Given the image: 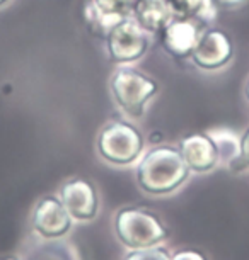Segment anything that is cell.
<instances>
[{"label":"cell","mask_w":249,"mask_h":260,"mask_svg":"<svg viewBox=\"0 0 249 260\" xmlns=\"http://www.w3.org/2000/svg\"><path fill=\"white\" fill-rule=\"evenodd\" d=\"M92 7L106 16H113L118 19H125L131 16L133 7L139 0H86Z\"/></svg>","instance_id":"14"},{"label":"cell","mask_w":249,"mask_h":260,"mask_svg":"<svg viewBox=\"0 0 249 260\" xmlns=\"http://www.w3.org/2000/svg\"><path fill=\"white\" fill-rule=\"evenodd\" d=\"M179 153L193 174H207L220 164L215 143L207 133H195L179 141Z\"/></svg>","instance_id":"9"},{"label":"cell","mask_w":249,"mask_h":260,"mask_svg":"<svg viewBox=\"0 0 249 260\" xmlns=\"http://www.w3.org/2000/svg\"><path fill=\"white\" fill-rule=\"evenodd\" d=\"M106 39V51L109 60L120 65L133 63L149 50V32L128 16L111 29Z\"/></svg>","instance_id":"5"},{"label":"cell","mask_w":249,"mask_h":260,"mask_svg":"<svg viewBox=\"0 0 249 260\" xmlns=\"http://www.w3.org/2000/svg\"><path fill=\"white\" fill-rule=\"evenodd\" d=\"M171 4H173L178 17L195 19L203 26L217 19L218 9L215 7L213 0H171Z\"/></svg>","instance_id":"12"},{"label":"cell","mask_w":249,"mask_h":260,"mask_svg":"<svg viewBox=\"0 0 249 260\" xmlns=\"http://www.w3.org/2000/svg\"><path fill=\"white\" fill-rule=\"evenodd\" d=\"M31 230L43 240H58L70 232L74 219L58 196H43L31 211Z\"/></svg>","instance_id":"6"},{"label":"cell","mask_w":249,"mask_h":260,"mask_svg":"<svg viewBox=\"0 0 249 260\" xmlns=\"http://www.w3.org/2000/svg\"><path fill=\"white\" fill-rule=\"evenodd\" d=\"M144 136L126 121H111L97 135V153L116 167L135 164L144 151Z\"/></svg>","instance_id":"3"},{"label":"cell","mask_w":249,"mask_h":260,"mask_svg":"<svg viewBox=\"0 0 249 260\" xmlns=\"http://www.w3.org/2000/svg\"><path fill=\"white\" fill-rule=\"evenodd\" d=\"M121 260H171V255L165 248L150 247V248H139V250H128Z\"/></svg>","instance_id":"15"},{"label":"cell","mask_w":249,"mask_h":260,"mask_svg":"<svg viewBox=\"0 0 249 260\" xmlns=\"http://www.w3.org/2000/svg\"><path fill=\"white\" fill-rule=\"evenodd\" d=\"M116 106L130 117H142L150 97L157 94V82L135 68L120 67L109 80Z\"/></svg>","instance_id":"4"},{"label":"cell","mask_w":249,"mask_h":260,"mask_svg":"<svg viewBox=\"0 0 249 260\" xmlns=\"http://www.w3.org/2000/svg\"><path fill=\"white\" fill-rule=\"evenodd\" d=\"M131 16L147 32H162L178 17L171 0H139Z\"/></svg>","instance_id":"11"},{"label":"cell","mask_w":249,"mask_h":260,"mask_svg":"<svg viewBox=\"0 0 249 260\" xmlns=\"http://www.w3.org/2000/svg\"><path fill=\"white\" fill-rule=\"evenodd\" d=\"M234 55L231 38L220 29L205 27L191 51V61L202 70L212 72L226 67Z\"/></svg>","instance_id":"7"},{"label":"cell","mask_w":249,"mask_h":260,"mask_svg":"<svg viewBox=\"0 0 249 260\" xmlns=\"http://www.w3.org/2000/svg\"><path fill=\"white\" fill-rule=\"evenodd\" d=\"M241 158L249 167V127L241 136Z\"/></svg>","instance_id":"17"},{"label":"cell","mask_w":249,"mask_h":260,"mask_svg":"<svg viewBox=\"0 0 249 260\" xmlns=\"http://www.w3.org/2000/svg\"><path fill=\"white\" fill-rule=\"evenodd\" d=\"M6 2H7V0H0V6H4Z\"/></svg>","instance_id":"21"},{"label":"cell","mask_w":249,"mask_h":260,"mask_svg":"<svg viewBox=\"0 0 249 260\" xmlns=\"http://www.w3.org/2000/svg\"><path fill=\"white\" fill-rule=\"evenodd\" d=\"M58 198L74 221H92L99 211L96 187L86 179H70L63 182L58 190Z\"/></svg>","instance_id":"8"},{"label":"cell","mask_w":249,"mask_h":260,"mask_svg":"<svg viewBox=\"0 0 249 260\" xmlns=\"http://www.w3.org/2000/svg\"><path fill=\"white\" fill-rule=\"evenodd\" d=\"M205 29L202 22L195 19L176 17L162 32V48L171 56L183 60L191 56V51L197 45L200 34Z\"/></svg>","instance_id":"10"},{"label":"cell","mask_w":249,"mask_h":260,"mask_svg":"<svg viewBox=\"0 0 249 260\" xmlns=\"http://www.w3.org/2000/svg\"><path fill=\"white\" fill-rule=\"evenodd\" d=\"M207 135L215 143L218 155H220V161H224L226 165L241 155V138L231 127H213V129L207 131Z\"/></svg>","instance_id":"13"},{"label":"cell","mask_w":249,"mask_h":260,"mask_svg":"<svg viewBox=\"0 0 249 260\" xmlns=\"http://www.w3.org/2000/svg\"><path fill=\"white\" fill-rule=\"evenodd\" d=\"M0 260H21V258L14 257V255H6V257H0Z\"/></svg>","instance_id":"19"},{"label":"cell","mask_w":249,"mask_h":260,"mask_svg":"<svg viewBox=\"0 0 249 260\" xmlns=\"http://www.w3.org/2000/svg\"><path fill=\"white\" fill-rule=\"evenodd\" d=\"M246 0H213L217 9H236V7H241Z\"/></svg>","instance_id":"18"},{"label":"cell","mask_w":249,"mask_h":260,"mask_svg":"<svg viewBox=\"0 0 249 260\" xmlns=\"http://www.w3.org/2000/svg\"><path fill=\"white\" fill-rule=\"evenodd\" d=\"M246 97H247V101H249V80L246 83Z\"/></svg>","instance_id":"20"},{"label":"cell","mask_w":249,"mask_h":260,"mask_svg":"<svg viewBox=\"0 0 249 260\" xmlns=\"http://www.w3.org/2000/svg\"><path fill=\"white\" fill-rule=\"evenodd\" d=\"M189 169L184 164L179 148L155 146L142 155L135 169L139 187L150 196H168L186 182Z\"/></svg>","instance_id":"1"},{"label":"cell","mask_w":249,"mask_h":260,"mask_svg":"<svg viewBox=\"0 0 249 260\" xmlns=\"http://www.w3.org/2000/svg\"><path fill=\"white\" fill-rule=\"evenodd\" d=\"M171 260H207V257L198 250H178L171 255Z\"/></svg>","instance_id":"16"},{"label":"cell","mask_w":249,"mask_h":260,"mask_svg":"<svg viewBox=\"0 0 249 260\" xmlns=\"http://www.w3.org/2000/svg\"><path fill=\"white\" fill-rule=\"evenodd\" d=\"M113 230L118 242L128 250L159 247L169 235L159 216L145 208H121L115 214Z\"/></svg>","instance_id":"2"}]
</instances>
